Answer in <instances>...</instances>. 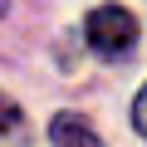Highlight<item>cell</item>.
Here are the masks:
<instances>
[{"instance_id": "6da1fadb", "label": "cell", "mask_w": 147, "mask_h": 147, "mask_svg": "<svg viewBox=\"0 0 147 147\" xmlns=\"http://www.w3.org/2000/svg\"><path fill=\"white\" fill-rule=\"evenodd\" d=\"M84 39H88V49L103 54V59H127V54L137 49V20H132L123 5H98V10H88V20H84Z\"/></svg>"}, {"instance_id": "7a4b0ae2", "label": "cell", "mask_w": 147, "mask_h": 147, "mask_svg": "<svg viewBox=\"0 0 147 147\" xmlns=\"http://www.w3.org/2000/svg\"><path fill=\"white\" fill-rule=\"evenodd\" d=\"M49 142L54 147H108L84 113H54L49 118Z\"/></svg>"}, {"instance_id": "3957f363", "label": "cell", "mask_w": 147, "mask_h": 147, "mask_svg": "<svg viewBox=\"0 0 147 147\" xmlns=\"http://www.w3.org/2000/svg\"><path fill=\"white\" fill-rule=\"evenodd\" d=\"M25 132V113H20V103L10 98V93H0V142H15Z\"/></svg>"}, {"instance_id": "277c9868", "label": "cell", "mask_w": 147, "mask_h": 147, "mask_svg": "<svg viewBox=\"0 0 147 147\" xmlns=\"http://www.w3.org/2000/svg\"><path fill=\"white\" fill-rule=\"evenodd\" d=\"M132 127L147 137V84L137 88V98H132Z\"/></svg>"}]
</instances>
